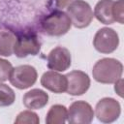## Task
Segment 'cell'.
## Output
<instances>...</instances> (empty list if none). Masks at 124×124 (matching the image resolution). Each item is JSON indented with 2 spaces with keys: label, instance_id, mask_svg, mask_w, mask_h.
<instances>
[{
  "label": "cell",
  "instance_id": "6da1fadb",
  "mask_svg": "<svg viewBox=\"0 0 124 124\" xmlns=\"http://www.w3.org/2000/svg\"><path fill=\"white\" fill-rule=\"evenodd\" d=\"M122 72L123 65L120 61L114 58H102L95 63L92 75L96 81L110 84L121 78Z\"/></svg>",
  "mask_w": 124,
  "mask_h": 124
},
{
  "label": "cell",
  "instance_id": "7a4b0ae2",
  "mask_svg": "<svg viewBox=\"0 0 124 124\" xmlns=\"http://www.w3.org/2000/svg\"><path fill=\"white\" fill-rule=\"evenodd\" d=\"M72 26L69 16L59 10H54L41 20L42 30L49 36H62L66 34Z\"/></svg>",
  "mask_w": 124,
  "mask_h": 124
},
{
  "label": "cell",
  "instance_id": "3957f363",
  "mask_svg": "<svg viewBox=\"0 0 124 124\" xmlns=\"http://www.w3.org/2000/svg\"><path fill=\"white\" fill-rule=\"evenodd\" d=\"M72 24L77 28L87 27L93 19V11L90 5L84 0H74L67 6L66 13Z\"/></svg>",
  "mask_w": 124,
  "mask_h": 124
},
{
  "label": "cell",
  "instance_id": "277c9868",
  "mask_svg": "<svg viewBox=\"0 0 124 124\" xmlns=\"http://www.w3.org/2000/svg\"><path fill=\"white\" fill-rule=\"evenodd\" d=\"M118 45V34L112 28L108 27H103L99 29L93 39V46L95 49L105 54L113 52L117 48Z\"/></svg>",
  "mask_w": 124,
  "mask_h": 124
},
{
  "label": "cell",
  "instance_id": "5b68a950",
  "mask_svg": "<svg viewBox=\"0 0 124 124\" xmlns=\"http://www.w3.org/2000/svg\"><path fill=\"white\" fill-rule=\"evenodd\" d=\"M41 49V43L35 33L28 32L16 35V41L14 48L16 56L22 58L28 55H37Z\"/></svg>",
  "mask_w": 124,
  "mask_h": 124
},
{
  "label": "cell",
  "instance_id": "8992f818",
  "mask_svg": "<svg viewBox=\"0 0 124 124\" xmlns=\"http://www.w3.org/2000/svg\"><path fill=\"white\" fill-rule=\"evenodd\" d=\"M37 77V71L33 66L20 65L12 69L9 80L15 87L18 89H26L36 82Z\"/></svg>",
  "mask_w": 124,
  "mask_h": 124
},
{
  "label": "cell",
  "instance_id": "52a82bcc",
  "mask_svg": "<svg viewBox=\"0 0 124 124\" xmlns=\"http://www.w3.org/2000/svg\"><path fill=\"white\" fill-rule=\"evenodd\" d=\"M95 113L99 121L103 123H111L118 119L121 113V107L115 99L106 97L97 103Z\"/></svg>",
  "mask_w": 124,
  "mask_h": 124
},
{
  "label": "cell",
  "instance_id": "ba28073f",
  "mask_svg": "<svg viewBox=\"0 0 124 124\" xmlns=\"http://www.w3.org/2000/svg\"><path fill=\"white\" fill-rule=\"evenodd\" d=\"M93 118V108L85 101H76L68 109L67 120L71 124H89Z\"/></svg>",
  "mask_w": 124,
  "mask_h": 124
},
{
  "label": "cell",
  "instance_id": "9c48e42d",
  "mask_svg": "<svg viewBox=\"0 0 124 124\" xmlns=\"http://www.w3.org/2000/svg\"><path fill=\"white\" fill-rule=\"evenodd\" d=\"M67 78V93L72 96H79L84 94L90 86V78L88 75L82 71L75 70L66 75Z\"/></svg>",
  "mask_w": 124,
  "mask_h": 124
},
{
  "label": "cell",
  "instance_id": "30bf717a",
  "mask_svg": "<svg viewBox=\"0 0 124 124\" xmlns=\"http://www.w3.org/2000/svg\"><path fill=\"white\" fill-rule=\"evenodd\" d=\"M71 63V53L66 47L56 46L47 55V67L52 71L64 72L70 68Z\"/></svg>",
  "mask_w": 124,
  "mask_h": 124
},
{
  "label": "cell",
  "instance_id": "8fae6325",
  "mask_svg": "<svg viewBox=\"0 0 124 124\" xmlns=\"http://www.w3.org/2000/svg\"><path fill=\"white\" fill-rule=\"evenodd\" d=\"M41 84L51 92L63 93L67 89V78L56 71H47L42 76Z\"/></svg>",
  "mask_w": 124,
  "mask_h": 124
},
{
  "label": "cell",
  "instance_id": "7c38bea8",
  "mask_svg": "<svg viewBox=\"0 0 124 124\" xmlns=\"http://www.w3.org/2000/svg\"><path fill=\"white\" fill-rule=\"evenodd\" d=\"M23 105L29 109H40L43 108L48 103V95L42 89H31L26 92L23 96Z\"/></svg>",
  "mask_w": 124,
  "mask_h": 124
},
{
  "label": "cell",
  "instance_id": "4fadbf2b",
  "mask_svg": "<svg viewBox=\"0 0 124 124\" xmlns=\"http://www.w3.org/2000/svg\"><path fill=\"white\" fill-rule=\"evenodd\" d=\"M113 0H100L94 9V16L103 24H112L115 22L113 17Z\"/></svg>",
  "mask_w": 124,
  "mask_h": 124
},
{
  "label": "cell",
  "instance_id": "5bb4252c",
  "mask_svg": "<svg viewBox=\"0 0 124 124\" xmlns=\"http://www.w3.org/2000/svg\"><path fill=\"white\" fill-rule=\"evenodd\" d=\"M16 41V35L6 28L0 29V55L11 56L14 53V48Z\"/></svg>",
  "mask_w": 124,
  "mask_h": 124
},
{
  "label": "cell",
  "instance_id": "9a60e30c",
  "mask_svg": "<svg viewBox=\"0 0 124 124\" xmlns=\"http://www.w3.org/2000/svg\"><path fill=\"white\" fill-rule=\"evenodd\" d=\"M68 109L63 105H53L46 113V124H64L67 121Z\"/></svg>",
  "mask_w": 124,
  "mask_h": 124
},
{
  "label": "cell",
  "instance_id": "2e32d148",
  "mask_svg": "<svg viewBox=\"0 0 124 124\" xmlns=\"http://www.w3.org/2000/svg\"><path fill=\"white\" fill-rule=\"evenodd\" d=\"M15 100L16 94L14 90L10 86L0 82V107L11 106L14 104Z\"/></svg>",
  "mask_w": 124,
  "mask_h": 124
},
{
  "label": "cell",
  "instance_id": "e0dca14e",
  "mask_svg": "<svg viewBox=\"0 0 124 124\" xmlns=\"http://www.w3.org/2000/svg\"><path fill=\"white\" fill-rule=\"evenodd\" d=\"M40 122V118L37 115V113L31 111V110H23L21 111L16 119L15 120V123L16 124H24V123H28V124H38Z\"/></svg>",
  "mask_w": 124,
  "mask_h": 124
},
{
  "label": "cell",
  "instance_id": "ac0fdd59",
  "mask_svg": "<svg viewBox=\"0 0 124 124\" xmlns=\"http://www.w3.org/2000/svg\"><path fill=\"white\" fill-rule=\"evenodd\" d=\"M124 0L114 1L113 4V17L114 20L123 24L124 22Z\"/></svg>",
  "mask_w": 124,
  "mask_h": 124
},
{
  "label": "cell",
  "instance_id": "d6986e66",
  "mask_svg": "<svg viewBox=\"0 0 124 124\" xmlns=\"http://www.w3.org/2000/svg\"><path fill=\"white\" fill-rule=\"evenodd\" d=\"M12 69H13V66L9 61L0 58V82L6 81L7 79H9Z\"/></svg>",
  "mask_w": 124,
  "mask_h": 124
},
{
  "label": "cell",
  "instance_id": "ffe728a7",
  "mask_svg": "<svg viewBox=\"0 0 124 124\" xmlns=\"http://www.w3.org/2000/svg\"><path fill=\"white\" fill-rule=\"evenodd\" d=\"M73 0H49V7L58 10L66 8Z\"/></svg>",
  "mask_w": 124,
  "mask_h": 124
},
{
  "label": "cell",
  "instance_id": "44dd1931",
  "mask_svg": "<svg viewBox=\"0 0 124 124\" xmlns=\"http://www.w3.org/2000/svg\"><path fill=\"white\" fill-rule=\"evenodd\" d=\"M122 78H120L118 80H116L115 81V86H114V89H115V91H116V93H118V95L120 96V97H122V90H121V87H122Z\"/></svg>",
  "mask_w": 124,
  "mask_h": 124
}]
</instances>
